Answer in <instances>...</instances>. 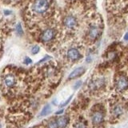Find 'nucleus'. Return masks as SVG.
Listing matches in <instances>:
<instances>
[{"instance_id":"1","label":"nucleus","mask_w":128,"mask_h":128,"mask_svg":"<svg viewBox=\"0 0 128 128\" xmlns=\"http://www.w3.org/2000/svg\"><path fill=\"white\" fill-rule=\"evenodd\" d=\"M50 6L49 0H33L30 4V10L34 14L42 15L49 10Z\"/></svg>"},{"instance_id":"2","label":"nucleus","mask_w":128,"mask_h":128,"mask_svg":"<svg viewBox=\"0 0 128 128\" xmlns=\"http://www.w3.org/2000/svg\"><path fill=\"white\" fill-rule=\"evenodd\" d=\"M2 85L3 87L6 88V90H11L14 88V86L17 84V78L14 74L9 72L6 73V74H4L2 76Z\"/></svg>"},{"instance_id":"3","label":"nucleus","mask_w":128,"mask_h":128,"mask_svg":"<svg viewBox=\"0 0 128 128\" xmlns=\"http://www.w3.org/2000/svg\"><path fill=\"white\" fill-rule=\"evenodd\" d=\"M55 30L53 28H46L44 30L41 35H40V40L43 43L50 42L55 37Z\"/></svg>"},{"instance_id":"4","label":"nucleus","mask_w":128,"mask_h":128,"mask_svg":"<svg viewBox=\"0 0 128 128\" xmlns=\"http://www.w3.org/2000/svg\"><path fill=\"white\" fill-rule=\"evenodd\" d=\"M64 25L66 26L69 29H73L77 25V20L74 17V16H66V17L64 18Z\"/></svg>"},{"instance_id":"5","label":"nucleus","mask_w":128,"mask_h":128,"mask_svg":"<svg viewBox=\"0 0 128 128\" xmlns=\"http://www.w3.org/2000/svg\"><path fill=\"white\" fill-rule=\"evenodd\" d=\"M128 86V81L126 77L120 76L116 82V87L118 90H124Z\"/></svg>"},{"instance_id":"6","label":"nucleus","mask_w":128,"mask_h":128,"mask_svg":"<svg viewBox=\"0 0 128 128\" xmlns=\"http://www.w3.org/2000/svg\"><path fill=\"white\" fill-rule=\"evenodd\" d=\"M67 57L72 61H76L82 57L81 54L78 52V50L75 48H70L67 51Z\"/></svg>"},{"instance_id":"7","label":"nucleus","mask_w":128,"mask_h":128,"mask_svg":"<svg viewBox=\"0 0 128 128\" xmlns=\"http://www.w3.org/2000/svg\"><path fill=\"white\" fill-rule=\"evenodd\" d=\"M99 35V29L98 26H91L88 31V37L91 40L94 41L96 38H98V36Z\"/></svg>"},{"instance_id":"8","label":"nucleus","mask_w":128,"mask_h":128,"mask_svg":"<svg viewBox=\"0 0 128 128\" xmlns=\"http://www.w3.org/2000/svg\"><path fill=\"white\" fill-rule=\"evenodd\" d=\"M85 68L82 67V66H80V67H78L74 69L73 71L71 72L69 75V79H74L77 77H79V76H81L82 74H83L85 73Z\"/></svg>"},{"instance_id":"9","label":"nucleus","mask_w":128,"mask_h":128,"mask_svg":"<svg viewBox=\"0 0 128 128\" xmlns=\"http://www.w3.org/2000/svg\"><path fill=\"white\" fill-rule=\"evenodd\" d=\"M103 114L101 113V112H95V113L93 114L91 117L92 122L94 124H99L101 123L103 121Z\"/></svg>"},{"instance_id":"10","label":"nucleus","mask_w":128,"mask_h":128,"mask_svg":"<svg viewBox=\"0 0 128 128\" xmlns=\"http://www.w3.org/2000/svg\"><path fill=\"white\" fill-rule=\"evenodd\" d=\"M68 123V118L65 116H61L57 119V124L58 128H64Z\"/></svg>"},{"instance_id":"11","label":"nucleus","mask_w":128,"mask_h":128,"mask_svg":"<svg viewBox=\"0 0 128 128\" xmlns=\"http://www.w3.org/2000/svg\"><path fill=\"white\" fill-rule=\"evenodd\" d=\"M123 111H124L123 107L121 105H117L113 108V110H112V114H113V115H114V116H119L123 114Z\"/></svg>"},{"instance_id":"12","label":"nucleus","mask_w":128,"mask_h":128,"mask_svg":"<svg viewBox=\"0 0 128 128\" xmlns=\"http://www.w3.org/2000/svg\"><path fill=\"white\" fill-rule=\"evenodd\" d=\"M50 112V106L49 104H47L45 106L43 107V109L42 110L41 113H40V116H44V115H46L48 114Z\"/></svg>"},{"instance_id":"13","label":"nucleus","mask_w":128,"mask_h":128,"mask_svg":"<svg viewBox=\"0 0 128 128\" xmlns=\"http://www.w3.org/2000/svg\"><path fill=\"white\" fill-rule=\"evenodd\" d=\"M15 30L17 32V34L18 35H22L23 34V30H22V26L20 23H18L17 26L15 27Z\"/></svg>"},{"instance_id":"14","label":"nucleus","mask_w":128,"mask_h":128,"mask_svg":"<svg viewBox=\"0 0 128 128\" xmlns=\"http://www.w3.org/2000/svg\"><path fill=\"white\" fill-rule=\"evenodd\" d=\"M47 128H58L57 121H55V120H52V121H50L49 123H48Z\"/></svg>"},{"instance_id":"15","label":"nucleus","mask_w":128,"mask_h":128,"mask_svg":"<svg viewBox=\"0 0 128 128\" xmlns=\"http://www.w3.org/2000/svg\"><path fill=\"white\" fill-rule=\"evenodd\" d=\"M40 50V48L38 46H34L33 47H32V49H31V53L32 54H38V52Z\"/></svg>"},{"instance_id":"16","label":"nucleus","mask_w":128,"mask_h":128,"mask_svg":"<svg viewBox=\"0 0 128 128\" xmlns=\"http://www.w3.org/2000/svg\"><path fill=\"white\" fill-rule=\"evenodd\" d=\"M6 2L9 4H12V5H14V4H18V2H21V0H6Z\"/></svg>"},{"instance_id":"17","label":"nucleus","mask_w":128,"mask_h":128,"mask_svg":"<svg viewBox=\"0 0 128 128\" xmlns=\"http://www.w3.org/2000/svg\"><path fill=\"white\" fill-rule=\"evenodd\" d=\"M82 81H78V82H77L75 84H74V90H77L78 88H79L80 86H82Z\"/></svg>"},{"instance_id":"18","label":"nucleus","mask_w":128,"mask_h":128,"mask_svg":"<svg viewBox=\"0 0 128 128\" xmlns=\"http://www.w3.org/2000/svg\"><path fill=\"white\" fill-rule=\"evenodd\" d=\"M74 128H86V127H85V125H84L83 123H82V122H78V123H77V124L75 125Z\"/></svg>"},{"instance_id":"19","label":"nucleus","mask_w":128,"mask_h":128,"mask_svg":"<svg viewBox=\"0 0 128 128\" xmlns=\"http://www.w3.org/2000/svg\"><path fill=\"white\" fill-rule=\"evenodd\" d=\"M72 98V95H70V97H69V98H68L67 100H66V101L65 102H64V103H62V104H61V105H60V106H65L66 105H67V104H68V102H69L70 101V99Z\"/></svg>"},{"instance_id":"20","label":"nucleus","mask_w":128,"mask_h":128,"mask_svg":"<svg viewBox=\"0 0 128 128\" xmlns=\"http://www.w3.org/2000/svg\"><path fill=\"white\" fill-rule=\"evenodd\" d=\"M24 62H25L26 64H30V63L32 62V60H31L30 58L26 57V58H25V60H24Z\"/></svg>"},{"instance_id":"21","label":"nucleus","mask_w":128,"mask_h":128,"mask_svg":"<svg viewBox=\"0 0 128 128\" xmlns=\"http://www.w3.org/2000/svg\"><path fill=\"white\" fill-rule=\"evenodd\" d=\"M4 14H5V15H10V14H11V12L10 11H8V10H5L4 11Z\"/></svg>"},{"instance_id":"22","label":"nucleus","mask_w":128,"mask_h":128,"mask_svg":"<svg viewBox=\"0 0 128 128\" xmlns=\"http://www.w3.org/2000/svg\"><path fill=\"white\" fill-rule=\"evenodd\" d=\"M63 113V110L62 109V110H58V111H57L56 112V114H62Z\"/></svg>"},{"instance_id":"23","label":"nucleus","mask_w":128,"mask_h":128,"mask_svg":"<svg viewBox=\"0 0 128 128\" xmlns=\"http://www.w3.org/2000/svg\"><path fill=\"white\" fill-rule=\"evenodd\" d=\"M124 39H125V40H128V34H126L125 35V37H124Z\"/></svg>"}]
</instances>
